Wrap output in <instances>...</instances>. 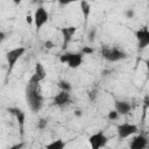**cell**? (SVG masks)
<instances>
[{"label": "cell", "mask_w": 149, "mask_h": 149, "mask_svg": "<svg viewBox=\"0 0 149 149\" xmlns=\"http://www.w3.org/2000/svg\"><path fill=\"white\" fill-rule=\"evenodd\" d=\"M37 86H38V84L29 83V86L27 87V91H26V98H27L29 107L33 112H38L42 108L43 101H44L43 95L37 90Z\"/></svg>", "instance_id": "cell-1"}, {"label": "cell", "mask_w": 149, "mask_h": 149, "mask_svg": "<svg viewBox=\"0 0 149 149\" xmlns=\"http://www.w3.org/2000/svg\"><path fill=\"white\" fill-rule=\"evenodd\" d=\"M61 63H66L70 69H77L83 63V54L81 52H65L59 56Z\"/></svg>", "instance_id": "cell-2"}, {"label": "cell", "mask_w": 149, "mask_h": 149, "mask_svg": "<svg viewBox=\"0 0 149 149\" xmlns=\"http://www.w3.org/2000/svg\"><path fill=\"white\" fill-rule=\"evenodd\" d=\"M101 55L108 62H119L127 57V54L118 48H104L101 50Z\"/></svg>", "instance_id": "cell-3"}, {"label": "cell", "mask_w": 149, "mask_h": 149, "mask_svg": "<svg viewBox=\"0 0 149 149\" xmlns=\"http://www.w3.org/2000/svg\"><path fill=\"white\" fill-rule=\"evenodd\" d=\"M24 52H26V48H24V47H16V48L10 49L9 51L6 52L5 56H6V61H7V63H8V66H9L8 73L13 70V68H14L15 64H16V62L23 56Z\"/></svg>", "instance_id": "cell-4"}, {"label": "cell", "mask_w": 149, "mask_h": 149, "mask_svg": "<svg viewBox=\"0 0 149 149\" xmlns=\"http://www.w3.org/2000/svg\"><path fill=\"white\" fill-rule=\"evenodd\" d=\"M139 132V127L134 123H129V122H123V123H120L118 127H116V133H118V136L120 140H125L134 134H136Z\"/></svg>", "instance_id": "cell-5"}, {"label": "cell", "mask_w": 149, "mask_h": 149, "mask_svg": "<svg viewBox=\"0 0 149 149\" xmlns=\"http://www.w3.org/2000/svg\"><path fill=\"white\" fill-rule=\"evenodd\" d=\"M107 142H108V139L102 130H99V132L90 135V137H88V143L92 149L104 148V147H106Z\"/></svg>", "instance_id": "cell-6"}, {"label": "cell", "mask_w": 149, "mask_h": 149, "mask_svg": "<svg viewBox=\"0 0 149 149\" xmlns=\"http://www.w3.org/2000/svg\"><path fill=\"white\" fill-rule=\"evenodd\" d=\"M33 17H34V23H35L36 29L40 30V29L48 22V20H49V13H48V10H47L44 7L40 6V7H37V9L35 10Z\"/></svg>", "instance_id": "cell-7"}, {"label": "cell", "mask_w": 149, "mask_h": 149, "mask_svg": "<svg viewBox=\"0 0 149 149\" xmlns=\"http://www.w3.org/2000/svg\"><path fill=\"white\" fill-rule=\"evenodd\" d=\"M135 36H136V40H137V45H139V49H144L149 45V30L147 27H143L141 29H139L136 33H135Z\"/></svg>", "instance_id": "cell-8"}, {"label": "cell", "mask_w": 149, "mask_h": 149, "mask_svg": "<svg viewBox=\"0 0 149 149\" xmlns=\"http://www.w3.org/2000/svg\"><path fill=\"white\" fill-rule=\"evenodd\" d=\"M70 100H71L70 92H68V91H62V90H61V92L55 95V98H54V104H55L56 106L63 107V106L68 105V104L70 102Z\"/></svg>", "instance_id": "cell-9"}, {"label": "cell", "mask_w": 149, "mask_h": 149, "mask_svg": "<svg viewBox=\"0 0 149 149\" xmlns=\"http://www.w3.org/2000/svg\"><path fill=\"white\" fill-rule=\"evenodd\" d=\"M114 109L119 113V115H127L132 111V105L125 100H116L114 104Z\"/></svg>", "instance_id": "cell-10"}, {"label": "cell", "mask_w": 149, "mask_h": 149, "mask_svg": "<svg viewBox=\"0 0 149 149\" xmlns=\"http://www.w3.org/2000/svg\"><path fill=\"white\" fill-rule=\"evenodd\" d=\"M148 144V140L144 135H136L129 143L130 149H144Z\"/></svg>", "instance_id": "cell-11"}, {"label": "cell", "mask_w": 149, "mask_h": 149, "mask_svg": "<svg viewBox=\"0 0 149 149\" xmlns=\"http://www.w3.org/2000/svg\"><path fill=\"white\" fill-rule=\"evenodd\" d=\"M77 31V28L71 26V27H65V28H62L61 29V33L63 35V49L66 48L68 43L72 40V36L74 35V33Z\"/></svg>", "instance_id": "cell-12"}, {"label": "cell", "mask_w": 149, "mask_h": 149, "mask_svg": "<svg viewBox=\"0 0 149 149\" xmlns=\"http://www.w3.org/2000/svg\"><path fill=\"white\" fill-rule=\"evenodd\" d=\"M8 112H10L13 115H15V118H16V120H17V122H19V125H20V128H21V135L23 134V125H24V120H26V114H24V112L23 111H21V109H19V108H8Z\"/></svg>", "instance_id": "cell-13"}, {"label": "cell", "mask_w": 149, "mask_h": 149, "mask_svg": "<svg viewBox=\"0 0 149 149\" xmlns=\"http://www.w3.org/2000/svg\"><path fill=\"white\" fill-rule=\"evenodd\" d=\"M34 74L42 81L44 78H45V76H47V71H45V69H44V66L41 64V63H36V65H35V72H34Z\"/></svg>", "instance_id": "cell-14"}, {"label": "cell", "mask_w": 149, "mask_h": 149, "mask_svg": "<svg viewBox=\"0 0 149 149\" xmlns=\"http://www.w3.org/2000/svg\"><path fill=\"white\" fill-rule=\"evenodd\" d=\"M80 9L84 15V19L87 20L90 16V13H91V5L88 3L87 0H80Z\"/></svg>", "instance_id": "cell-15"}, {"label": "cell", "mask_w": 149, "mask_h": 149, "mask_svg": "<svg viewBox=\"0 0 149 149\" xmlns=\"http://www.w3.org/2000/svg\"><path fill=\"white\" fill-rule=\"evenodd\" d=\"M65 147V142L63 140H54L49 144L45 146L47 149H63Z\"/></svg>", "instance_id": "cell-16"}, {"label": "cell", "mask_w": 149, "mask_h": 149, "mask_svg": "<svg viewBox=\"0 0 149 149\" xmlns=\"http://www.w3.org/2000/svg\"><path fill=\"white\" fill-rule=\"evenodd\" d=\"M58 87H59L62 91H68V92H70L71 88H72L71 84H70L68 80H64V79H62V80L58 81Z\"/></svg>", "instance_id": "cell-17"}, {"label": "cell", "mask_w": 149, "mask_h": 149, "mask_svg": "<svg viewBox=\"0 0 149 149\" xmlns=\"http://www.w3.org/2000/svg\"><path fill=\"white\" fill-rule=\"evenodd\" d=\"M107 118H108L109 120H116V119L119 118V113H118L115 109L109 111V112H108V114H107Z\"/></svg>", "instance_id": "cell-18"}, {"label": "cell", "mask_w": 149, "mask_h": 149, "mask_svg": "<svg viewBox=\"0 0 149 149\" xmlns=\"http://www.w3.org/2000/svg\"><path fill=\"white\" fill-rule=\"evenodd\" d=\"M47 125H48V120H47V119H41V120L38 121V123H37V127H38L40 129H44V128L47 127Z\"/></svg>", "instance_id": "cell-19"}, {"label": "cell", "mask_w": 149, "mask_h": 149, "mask_svg": "<svg viewBox=\"0 0 149 149\" xmlns=\"http://www.w3.org/2000/svg\"><path fill=\"white\" fill-rule=\"evenodd\" d=\"M77 1H79V0H58V3L61 6H66V5H70L72 2H77Z\"/></svg>", "instance_id": "cell-20"}, {"label": "cell", "mask_w": 149, "mask_h": 149, "mask_svg": "<svg viewBox=\"0 0 149 149\" xmlns=\"http://www.w3.org/2000/svg\"><path fill=\"white\" fill-rule=\"evenodd\" d=\"M125 15L127 16V19H133L134 15H135V13H134L133 9H127V10L125 12Z\"/></svg>", "instance_id": "cell-21"}, {"label": "cell", "mask_w": 149, "mask_h": 149, "mask_svg": "<svg viewBox=\"0 0 149 149\" xmlns=\"http://www.w3.org/2000/svg\"><path fill=\"white\" fill-rule=\"evenodd\" d=\"M92 52H93V49L90 48V47H84L83 50H81V54H87V55H90V54H92Z\"/></svg>", "instance_id": "cell-22"}, {"label": "cell", "mask_w": 149, "mask_h": 149, "mask_svg": "<svg viewBox=\"0 0 149 149\" xmlns=\"http://www.w3.org/2000/svg\"><path fill=\"white\" fill-rule=\"evenodd\" d=\"M88 95H90V100H91V101H93V100L95 99V97H97V90H93V91H91Z\"/></svg>", "instance_id": "cell-23"}, {"label": "cell", "mask_w": 149, "mask_h": 149, "mask_svg": "<svg viewBox=\"0 0 149 149\" xmlns=\"http://www.w3.org/2000/svg\"><path fill=\"white\" fill-rule=\"evenodd\" d=\"M44 45H45V48H47V49H51L55 44H54V42H52V41H45V42H44Z\"/></svg>", "instance_id": "cell-24"}, {"label": "cell", "mask_w": 149, "mask_h": 149, "mask_svg": "<svg viewBox=\"0 0 149 149\" xmlns=\"http://www.w3.org/2000/svg\"><path fill=\"white\" fill-rule=\"evenodd\" d=\"M26 22H27L28 24H31V23L34 22V17H33L31 15H27V16H26Z\"/></svg>", "instance_id": "cell-25"}, {"label": "cell", "mask_w": 149, "mask_h": 149, "mask_svg": "<svg viewBox=\"0 0 149 149\" xmlns=\"http://www.w3.org/2000/svg\"><path fill=\"white\" fill-rule=\"evenodd\" d=\"M94 34H95V30H91V33L88 35V40L90 41H93L94 40Z\"/></svg>", "instance_id": "cell-26"}, {"label": "cell", "mask_w": 149, "mask_h": 149, "mask_svg": "<svg viewBox=\"0 0 149 149\" xmlns=\"http://www.w3.org/2000/svg\"><path fill=\"white\" fill-rule=\"evenodd\" d=\"M74 114H76L77 116H81V111H76Z\"/></svg>", "instance_id": "cell-27"}, {"label": "cell", "mask_w": 149, "mask_h": 149, "mask_svg": "<svg viewBox=\"0 0 149 149\" xmlns=\"http://www.w3.org/2000/svg\"><path fill=\"white\" fill-rule=\"evenodd\" d=\"M5 38V33H0V41H2Z\"/></svg>", "instance_id": "cell-28"}, {"label": "cell", "mask_w": 149, "mask_h": 149, "mask_svg": "<svg viewBox=\"0 0 149 149\" xmlns=\"http://www.w3.org/2000/svg\"><path fill=\"white\" fill-rule=\"evenodd\" d=\"M21 1H22V0H13V2H14L15 5H20V3H21Z\"/></svg>", "instance_id": "cell-29"}, {"label": "cell", "mask_w": 149, "mask_h": 149, "mask_svg": "<svg viewBox=\"0 0 149 149\" xmlns=\"http://www.w3.org/2000/svg\"><path fill=\"white\" fill-rule=\"evenodd\" d=\"M114 1H118V0H114Z\"/></svg>", "instance_id": "cell-30"}]
</instances>
